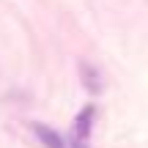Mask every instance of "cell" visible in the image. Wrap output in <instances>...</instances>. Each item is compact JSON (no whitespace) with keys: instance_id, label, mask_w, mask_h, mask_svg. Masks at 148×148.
<instances>
[{"instance_id":"obj_2","label":"cell","mask_w":148,"mask_h":148,"mask_svg":"<svg viewBox=\"0 0 148 148\" xmlns=\"http://www.w3.org/2000/svg\"><path fill=\"white\" fill-rule=\"evenodd\" d=\"M33 132L38 134V140H41L47 148H69L66 145V140L60 137L55 129H49V126H44V123H33Z\"/></svg>"},{"instance_id":"obj_1","label":"cell","mask_w":148,"mask_h":148,"mask_svg":"<svg viewBox=\"0 0 148 148\" xmlns=\"http://www.w3.org/2000/svg\"><path fill=\"white\" fill-rule=\"evenodd\" d=\"M93 115H96V107H93V104H88V107L77 115V121H74V132H71V145H74V148H88L90 126H93Z\"/></svg>"}]
</instances>
